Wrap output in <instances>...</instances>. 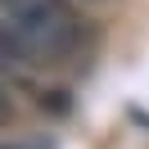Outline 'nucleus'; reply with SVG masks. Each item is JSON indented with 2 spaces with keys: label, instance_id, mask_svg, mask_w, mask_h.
Listing matches in <instances>:
<instances>
[{
  "label": "nucleus",
  "instance_id": "nucleus-1",
  "mask_svg": "<svg viewBox=\"0 0 149 149\" xmlns=\"http://www.w3.org/2000/svg\"><path fill=\"white\" fill-rule=\"evenodd\" d=\"M0 14L14 45L41 63H63L81 50V18L68 0H0Z\"/></svg>",
  "mask_w": 149,
  "mask_h": 149
},
{
  "label": "nucleus",
  "instance_id": "nucleus-2",
  "mask_svg": "<svg viewBox=\"0 0 149 149\" xmlns=\"http://www.w3.org/2000/svg\"><path fill=\"white\" fill-rule=\"evenodd\" d=\"M9 118H14V109H9V95L0 91V122H9Z\"/></svg>",
  "mask_w": 149,
  "mask_h": 149
},
{
  "label": "nucleus",
  "instance_id": "nucleus-3",
  "mask_svg": "<svg viewBox=\"0 0 149 149\" xmlns=\"http://www.w3.org/2000/svg\"><path fill=\"white\" fill-rule=\"evenodd\" d=\"M0 149H41V145H5V140H0Z\"/></svg>",
  "mask_w": 149,
  "mask_h": 149
}]
</instances>
